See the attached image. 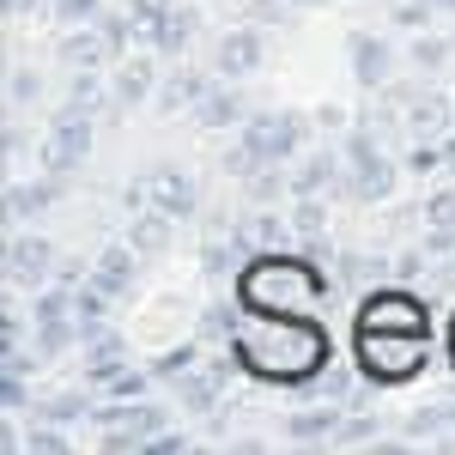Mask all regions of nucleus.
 Returning a JSON list of instances; mask_svg holds the SVG:
<instances>
[{
  "label": "nucleus",
  "mask_w": 455,
  "mask_h": 455,
  "mask_svg": "<svg viewBox=\"0 0 455 455\" xmlns=\"http://www.w3.org/2000/svg\"><path fill=\"white\" fill-rule=\"evenodd\" d=\"M6 104H12V109L43 104V68H31V61H12V68H6Z\"/></svg>",
  "instance_id": "obj_31"
},
{
  "label": "nucleus",
  "mask_w": 455,
  "mask_h": 455,
  "mask_svg": "<svg viewBox=\"0 0 455 455\" xmlns=\"http://www.w3.org/2000/svg\"><path fill=\"white\" fill-rule=\"evenodd\" d=\"M55 195H61V176H36V182L12 176V182H6V201H0L6 231H25V219H43V212L55 207Z\"/></svg>",
  "instance_id": "obj_17"
},
{
  "label": "nucleus",
  "mask_w": 455,
  "mask_h": 455,
  "mask_svg": "<svg viewBox=\"0 0 455 455\" xmlns=\"http://www.w3.org/2000/svg\"><path fill=\"white\" fill-rule=\"evenodd\" d=\"M231 352L255 383H280V388H304L334 358L315 315H255V310H243Z\"/></svg>",
  "instance_id": "obj_1"
},
{
  "label": "nucleus",
  "mask_w": 455,
  "mask_h": 455,
  "mask_svg": "<svg viewBox=\"0 0 455 455\" xmlns=\"http://www.w3.org/2000/svg\"><path fill=\"white\" fill-rule=\"evenodd\" d=\"M128 212L134 207H158L171 212V219H195L201 212V188H195V176L182 171V164H146L134 182H128Z\"/></svg>",
  "instance_id": "obj_7"
},
{
  "label": "nucleus",
  "mask_w": 455,
  "mask_h": 455,
  "mask_svg": "<svg viewBox=\"0 0 455 455\" xmlns=\"http://www.w3.org/2000/svg\"><path fill=\"white\" fill-rule=\"evenodd\" d=\"M176 225H182V219H171V212H158V207H134V212H128V225H122V237L152 261V255H171Z\"/></svg>",
  "instance_id": "obj_26"
},
{
  "label": "nucleus",
  "mask_w": 455,
  "mask_h": 455,
  "mask_svg": "<svg viewBox=\"0 0 455 455\" xmlns=\"http://www.w3.org/2000/svg\"><path fill=\"white\" fill-rule=\"evenodd\" d=\"M450 364H455V328H450Z\"/></svg>",
  "instance_id": "obj_46"
},
{
  "label": "nucleus",
  "mask_w": 455,
  "mask_h": 455,
  "mask_svg": "<svg viewBox=\"0 0 455 455\" xmlns=\"http://www.w3.org/2000/svg\"><path fill=\"white\" fill-rule=\"evenodd\" d=\"M140 261H146L140 249L128 243V237H116V243H104L98 255H92V274H85V280H92V285H104L109 298L122 304V298H128V291L140 285Z\"/></svg>",
  "instance_id": "obj_15"
},
{
  "label": "nucleus",
  "mask_w": 455,
  "mask_h": 455,
  "mask_svg": "<svg viewBox=\"0 0 455 455\" xmlns=\"http://www.w3.org/2000/svg\"><path fill=\"white\" fill-rule=\"evenodd\" d=\"M146 383H152V371H134V364H128V371H122V377L104 388V401H140Z\"/></svg>",
  "instance_id": "obj_40"
},
{
  "label": "nucleus",
  "mask_w": 455,
  "mask_h": 455,
  "mask_svg": "<svg viewBox=\"0 0 455 455\" xmlns=\"http://www.w3.org/2000/svg\"><path fill=\"white\" fill-rule=\"evenodd\" d=\"M212 85H219V73H201V68H176V73H164L158 79V98H152V109L158 116H182V109H195L201 98H207Z\"/></svg>",
  "instance_id": "obj_20"
},
{
  "label": "nucleus",
  "mask_w": 455,
  "mask_h": 455,
  "mask_svg": "<svg viewBox=\"0 0 455 455\" xmlns=\"http://www.w3.org/2000/svg\"><path fill=\"white\" fill-rule=\"evenodd\" d=\"M201 358H207V352H201V340H188V347H171L164 358H152L146 371H152V383H176V377H188Z\"/></svg>",
  "instance_id": "obj_32"
},
{
  "label": "nucleus",
  "mask_w": 455,
  "mask_h": 455,
  "mask_svg": "<svg viewBox=\"0 0 455 455\" xmlns=\"http://www.w3.org/2000/svg\"><path fill=\"white\" fill-rule=\"evenodd\" d=\"M437 19H443V12H437V0H395V6H388V25H395V31H431V25H437Z\"/></svg>",
  "instance_id": "obj_33"
},
{
  "label": "nucleus",
  "mask_w": 455,
  "mask_h": 455,
  "mask_svg": "<svg viewBox=\"0 0 455 455\" xmlns=\"http://www.w3.org/2000/svg\"><path fill=\"white\" fill-rule=\"evenodd\" d=\"M407 68H413V73H443V68H450V36L413 31V43H407Z\"/></svg>",
  "instance_id": "obj_30"
},
{
  "label": "nucleus",
  "mask_w": 455,
  "mask_h": 455,
  "mask_svg": "<svg viewBox=\"0 0 455 455\" xmlns=\"http://www.w3.org/2000/svg\"><path fill=\"white\" fill-rule=\"evenodd\" d=\"M347 61H352V79H358V92H383L388 79H395V49H388L383 31H352L347 36Z\"/></svg>",
  "instance_id": "obj_14"
},
{
  "label": "nucleus",
  "mask_w": 455,
  "mask_h": 455,
  "mask_svg": "<svg viewBox=\"0 0 455 455\" xmlns=\"http://www.w3.org/2000/svg\"><path fill=\"white\" fill-rule=\"evenodd\" d=\"M340 425H347V407H334V401H310V407H298V413H285V443H340Z\"/></svg>",
  "instance_id": "obj_18"
},
{
  "label": "nucleus",
  "mask_w": 455,
  "mask_h": 455,
  "mask_svg": "<svg viewBox=\"0 0 455 455\" xmlns=\"http://www.w3.org/2000/svg\"><path fill=\"white\" fill-rule=\"evenodd\" d=\"M291 6H328V0H291Z\"/></svg>",
  "instance_id": "obj_45"
},
{
  "label": "nucleus",
  "mask_w": 455,
  "mask_h": 455,
  "mask_svg": "<svg viewBox=\"0 0 455 455\" xmlns=\"http://www.w3.org/2000/svg\"><path fill=\"white\" fill-rule=\"evenodd\" d=\"M0 407H6V419H25V413H36L31 388H25V377H0Z\"/></svg>",
  "instance_id": "obj_37"
},
{
  "label": "nucleus",
  "mask_w": 455,
  "mask_h": 455,
  "mask_svg": "<svg viewBox=\"0 0 455 455\" xmlns=\"http://www.w3.org/2000/svg\"><path fill=\"white\" fill-rule=\"evenodd\" d=\"M450 98H455V85H450Z\"/></svg>",
  "instance_id": "obj_47"
},
{
  "label": "nucleus",
  "mask_w": 455,
  "mask_h": 455,
  "mask_svg": "<svg viewBox=\"0 0 455 455\" xmlns=\"http://www.w3.org/2000/svg\"><path fill=\"white\" fill-rule=\"evenodd\" d=\"M55 61H61V68H116V55H109L98 19H92V25H68L61 43H55Z\"/></svg>",
  "instance_id": "obj_27"
},
{
  "label": "nucleus",
  "mask_w": 455,
  "mask_h": 455,
  "mask_svg": "<svg viewBox=\"0 0 455 455\" xmlns=\"http://www.w3.org/2000/svg\"><path fill=\"white\" fill-rule=\"evenodd\" d=\"M425 255H431V249H401V255H395V280L413 285V280L425 274Z\"/></svg>",
  "instance_id": "obj_43"
},
{
  "label": "nucleus",
  "mask_w": 455,
  "mask_h": 455,
  "mask_svg": "<svg viewBox=\"0 0 455 455\" xmlns=\"http://www.w3.org/2000/svg\"><path fill=\"white\" fill-rule=\"evenodd\" d=\"M231 243H237V255H261V249H285L291 243V219L274 207H249L243 219H231Z\"/></svg>",
  "instance_id": "obj_16"
},
{
  "label": "nucleus",
  "mask_w": 455,
  "mask_h": 455,
  "mask_svg": "<svg viewBox=\"0 0 455 455\" xmlns=\"http://www.w3.org/2000/svg\"><path fill=\"white\" fill-rule=\"evenodd\" d=\"M340 152H347V201L358 207H377L395 195V182H401V164L388 158L383 134L371 128V122H352L347 134H340Z\"/></svg>",
  "instance_id": "obj_4"
},
{
  "label": "nucleus",
  "mask_w": 455,
  "mask_h": 455,
  "mask_svg": "<svg viewBox=\"0 0 455 455\" xmlns=\"http://www.w3.org/2000/svg\"><path fill=\"white\" fill-rule=\"evenodd\" d=\"M182 450H195V437L188 431H171V425L146 437V455H182Z\"/></svg>",
  "instance_id": "obj_41"
},
{
  "label": "nucleus",
  "mask_w": 455,
  "mask_h": 455,
  "mask_svg": "<svg viewBox=\"0 0 455 455\" xmlns=\"http://www.w3.org/2000/svg\"><path fill=\"white\" fill-rule=\"evenodd\" d=\"M55 267H61V249L36 231H6V285L12 291H43L55 285Z\"/></svg>",
  "instance_id": "obj_10"
},
{
  "label": "nucleus",
  "mask_w": 455,
  "mask_h": 455,
  "mask_svg": "<svg viewBox=\"0 0 455 455\" xmlns=\"http://www.w3.org/2000/svg\"><path fill=\"white\" fill-rule=\"evenodd\" d=\"M237 140H243L261 164H291V158L304 152V140H310V122H304L298 109H249Z\"/></svg>",
  "instance_id": "obj_6"
},
{
  "label": "nucleus",
  "mask_w": 455,
  "mask_h": 455,
  "mask_svg": "<svg viewBox=\"0 0 455 455\" xmlns=\"http://www.w3.org/2000/svg\"><path fill=\"white\" fill-rule=\"evenodd\" d=\"M31 322H36V347H43V358H61V352L85 347L73 285H43V291H36V304H31Z\"/></svg>",
  "instance_id": "obj_8"
},
{
  "label": "nucleus",
  "mask_w": 455,
  "mask_h": 455,
  "mask_svg": "<svg viewBox=\"0 0 455 455\" xmlns=\"http://www.w3.org/2000/svg\"><path fill=\"white\" fill-rule=\"evenodd\" d=\"M285 219H291V237L322 261L328 255V195H291L285 201Z\"/></svg>",
  "instance_id": "obj_25"
},
{
  "label": "nucleus",
  "mask_w": 455,
  "mask_h": 455,
  "mask_svg": "<svg viewBox=\"0 0 455 455\" xmlns=\"http://www.w3.org/2000/svg\"><path fill=\"white\" fill-rule=\"evenodd\" d=\"M437 12H443V19H455V0H437Z\"/></svg>",
  "instance_id": "obj_44"
},
{
  "label": "nucleus",
  "mask_w": 455,
  "mask_h": 455,
  "mask_svg": "<svg viewBox=\"0 0 455 455\" xmlns=\"http://www.w3.org/2000/svg\"><path fill=\"white\" fill-rule=\"evenodd\" d=\"M171 6H176V0H128V12H134V25H140V43H146V31H152V25H158V19H164Z\"/></svg>",
  "instance_id": "obj_42"
},
{
  "label": "nucleus",
  "mask_w": 455,
  "mask_h": 455,
  "mask_svg": "<svg viewBox=\"0 0 455 455\" xmlns=\"http://www.w3.org/2000/svg\"><path fill=\"white\" fill-rule=\"evenodd\" d=\"M431 358V334H407V328H371L358 322L352 328V364L364 371V383L395 388V383H413Z\"/></svg>",
  "instance_id": "obj_3"
},
{
  "label": "nucleus",
  "mask_w": 455,
  "mask_h": 455,
  "mask_svg": "<svg viewBox=\"0 0 455 455\" xmlns=\"http://www.w3.org/2000/svg\"><path fill=\"white\" fill-rule=\"evenodd\" d=\"M261 61H267V36H261L255 19L231 25V31L212 43V73H219V79H237V85H243L249 73H261Z\"/></svg>",
  "instance_id": "obj_12"
},
{
  "label": "nucleus",
  "mask_w": 455,
  "mask_h": 455,
  "mask_svg": "<svg viewBox=\"0 0 455 455\" xmlns=\"http://www.w3.org/2000/svg\"><path fill=\"white\" fill-rule=\"evenodd\" d=\"M401 122H407V134H413V140H443V134H450V122H455V98L425 85L419 98L401 109Z\"/></svg>",
  "instance_id": "obj_24"
},
{
  "label": "nucleus",
  "mask_w": 455,
  "mask_h": 455,
  "mask_svg": "<svg viewBox=\"0 0 455 455\" xmlns=\"http://www.w3.org/2000/svg\"><path fill=\"white\" fill-rule=\"evenodd\" d=\"M334 291V274L315 267V255H285V249H261L249 255L237 274V304L255 315H315L322 298Z\"/></svg>",
  "instance_id": "obj_2"
},
{
  "label": "nucleus",
  "mask_w": 455,
  "mask_h": 455,
  "mask_svg": "<svg viewBox=\"0 0 455 455\" xmlns=\"http://www.w3.org/2000/svg\"><path fill=\"white\" fill-rule=\"evenodd\" d=\"M195 116V128H207V134H225V128H243V116H249V98L237 92V79H219L201 104L188 109Z\"/></svg>",
  "instance_id": "obj_22"
},
{
  "label": "nucleus",
  "mask_w": 455,
  "mask_h": 455,
  "mask_svg": "<svg viewBox=\"0 0 455 455\" xmlns=\"http://www.w3.org/2000/svg\"><path fill=\"white\" fill-rule=\"evenodd\" d=\"M401 443H455V401H437V407H419L407 431H401Z\"/></svg>",
  "instance_id": "obj_28"
},
{
  "label": "nucleus",
  "mask_w": 455,
  "mask_h": 455,
  "mask_svg": "<svg viewBox=\"0 0 455 455\" xmlns=\"http://www.w3.org/2000/svg\"><path fill=\"white\" fill-rule=\"evenodd\" d=\"M285 171H291V195H347V152L340 146H310Z\"/></svg>",
  "instance_id": "obj_13"
},
{
  "label": "nucleus",
  "mask_w": 455,
  "mask_h": 455,
  "mask_svg": "<svg viewBox=\"0 0 455 455\" xmlns=\"http://www.w3.org/2000/svg\"><path fill=\"white\" fill-rule=\"evenodd\" d=\"M92 140H98V116H92V109L61 104L49 122H43L36 158H43V171H49V176H61V182H68V176L92 158Z\"/></svg>",
  "instance_id": "obj_5"
},
{
  "label": "nucleus",
  "mask_w": 455,
  "mask_h": 455,
  "mask_svg": "<svg viewBox=\"0 0 455 455\" xmlns=\"http://www.w3.org/2000/svg\"><path fill=\"white\" fill-rule=\"evenodd\" d=\"M419 219H425V231H455V176L443 182V188H431V195H425Z\"/></svg>",
  "instance_id": "obj_34"
},
{
  "label": "nucleus",
  "mask_w": 455,
  "mask_h": 455,
  "mask_svg": "<svg viewBox=\"0 0 455 455\" xmlns=\"http://www.w3.org/2000/svg\"><path fill=\"white\" fill-rule=\"evenodd\" d=\"M25 450H31V455H68L73 443H68V431H61L55 419H43V413H36V425L25 431Z\"/></svg>",
  "instance_id": "obj_35"
},
{
  "label": "nucleus",
  "mask_w": 455,
  "mask_h": 455,
  "mask_svg": "<svg viewBox=\"0 0 455 455\" xmlns=\"http://www.w3.org/2000/svg\"><path fill=\"white\" fill-rule=\"evenodd\" d=\"M395 280V261L388 255H364V249H334V291H377Z\"/></svg>",
  "instance_id": "obj_19"
},
{
  "label": "nucleus",
  "mask_w": 455,
  "mask_h": 455,
  "mask_svg": "<svg viewBox=\"0 0 455 455\" xmlns=\"http://www.w3.org/2000/svg\"><path fill=\"white\" fill-rule=\"evenodd\" d=\"M158 61H164V55H158L152 43H140V49H128V55L109 68V98H116V116H134V109H146L152 98H158V79H164V73H158Z\"/></svg>",
  "instance_id": "obj_9"
},
{
  "label": "nucleus",
  "mask_w": 455,
  "mask_h": 455,
  "mask_svg": "<svg viewBox=\"0 0 455 455\" xmlns=\"http://www.w3.org/2000/svg\"><path fill=\"white\" fill-rule=\"evenodd\" d=\"M237 322H243V315L231 310V304H207V310H201V340H219V347H231Z\"/></svg>",
  "instance_id": "obj_36"
},
{
  "label": "nucleus",
  "mask_w": 455,
  "mask_h": 455,
  "mask_svg": "<svg viewBox=\"0 0 455 455\" xmlns=\"http://www.w3.org/2000/svg\"><path fill=\"white\" fill-rule=\"evenodd\" d=\"M98 12H104V0H55L49 19H55V25H92Z\"/></svg>",
  "instance_id": "obj_39"
},
{
  "label": "nucleus",
  "mask_w": 455,
  "mask_h": 455,
  "mask_svg": "<svg viewBox=\"0 0 455 455\" xmlns=\"http://www.w3.org/2000/svg\"><path fill=\"white\" fill-rule=\"evenodd\" d=\"M36 413H43V419H55V425L92 419V413H98V388L85 383V388H68V395H43V401H36Z\"/></svg>",
  "instance_id": "obj_29"
},
{
  "label": "nucleus",
  "mask_w": 455,
  "mask_h": 455,
  "mask_svg": "<svg viewBox=\"0 0 455 455\" xmlns=\"http://www.w3.org/2000/svg\"><path fill=\"white\" fill-rule=\"evenodd\" d=\"M122 371H128V340H122L116 328H98V334L85 340V383L104 395V388L116 383Z\"/></svg>",
  "instance_id": "obj_23"
},
{
  "label": "nucleus",
  "mask_w": 455,
  "mask_h": 455,
  "mask_svg": "<svg viewBox=\"0 0 455 455\" xmlns=\"http://www.w3.org/2000/svg\"><path fill=\"white\" fill-rule=\"evenodd\" d=\"M195 36H201V6H182V0H176L171 12L146 31V43H152L164 61H182V55L195 49Z\"/></svg>",
  "instance_id": "obj_21"
},
{
  "label": "nucleus",
  "mask_w": 455,
  "mask_h": 455,
  "mask_svg": "<svg viewBox=\"0 0 455 455\" xmlns=\"http://www.w3.org/2000/svg\"><path fill=\"white\" fill-rule=\"evenodd\" d=\"M358 322H371V328H407V334H431V310H425V298H413L407 285H377V291H364L358 298Z\"/></svg>",
  "instance_id": "obj_11"
},
{
  "label": "nucleus",
  "mask_w": 455,
  "mask_h": 455,
  "mask_svg": "<svg viewBox=\"0 0 455 455\" xmlns=\"http://www.w3.org/2000/svg\"><path fill=\"white\" fill-rule=\"evenodd\" d=\"M25 152H31V128H25V122H19V109H12V122L0 128V158H6V164H19Z\"/></svg>",
  "instance_id": "obj_38"
}]
</instances>
